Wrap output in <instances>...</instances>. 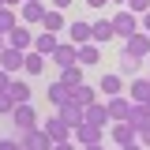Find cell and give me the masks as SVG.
<instances>
[{
    "label": "cell",
    "mask_w": 150,
    "mask_h": 150,
    "mask_svg": "<svg viewBox=\"0 0 150 150\" xmlns=\"http://www.w3.org/2000/svg\"><path fill=\"white\" fill-rule=\"evenodd\" d=\"M56 116H60L68 128H75V124H83V105H75L71 98H68L64 105H56Z\"/></svg>",
    "instance_id": "9a60e30c"
},
{
    "label": "cell",
    "mask_w": 150,
    "mask_h": 150,
    "mask_svg": "<svg viewBox=\"0 0 150 150\" xmlns=\"http://www.w3.org/2000/svg\"><path fill=\"white\" fill-rule=\"evenodd\" d=\"M23 49H11V45H4V49H0V68H4V71L8 75H15V71H23Z\"/></svg>",
    "instance_id": "30bf717a"
},
{
    "label": "cell",
    "mask_w": 150,
    "mask_h": 150,
    "mask_svg": "<svg viewBox=\"0 0 150 150\" xmlns=\"http://www.w3.org/2000/svg\"><path fill=\"white\" fill-rule=\"evenodd\" d=\"M71 101H75V105H83V109H86V105H94V101H98V90L83 83V86H75V90H71Z\"/></svg>",
    "instance_id": "484cf974"
},
{
    "label": "cell",
    "mask_w": 150,
    "mask_h": 150,
    "mask_svg": "<svg viewBox=\"0 0 150 150\" xmlns=\"http://www.w3.org/2000/svg\"><path fill=\"white\" fill-rule=\"evenodd\" d=\"M128 98L131 101H150V75H135L128 83Z\"/></svg>",
    "instance_id": "e0dca14e"
},
{
    "label": "cell",
    "mask_w": 150,
    "mask_h": 150,
    "mask_svg": "<svg viewBox=\"0 0 150 150\" xmlns=\"http://www.w3.org/2000/svg\"><path fill=\"white\" fill-rule=\"evenodd\" d=\"M105 109H109V124H112V120H128V112H131V98H124V94H112L109 101H105Z\"/></svg>",
    "instance_id": "8fae6325"
},
{
    "label": "cell",
    "mask_w": 150,
    "mask_h": 150,
    "mask_svg": "<svg viewBox=\"0 0 150 150\" xmlns=\"http://www.w3.org/2000/svg\"><path fill=\"white\" fill-rule=\"evenodd\" d=\"M124 56H135V60H146L150 56V34L135 30L131 38H124Z\"/></svg>",
    "instance_id": "5b68a950"
},
{
    "label": "cell",
    "mask_w": 150,
    "mask_h": 150,
    "mask_svg": "<svg viewBox=\"0 0 150 150\" xmlns=\"http://www.w3.org/2000/svg\"><path fill=\"white\" fill-rule=\"evenodd\" d=\"M60 83H64L68 90L83 86V68H79V64H71V68H60Z\"/></svg>",
    "instance_id": "d4e9b609"
},
{
    "label": "cell",
    "mask_w": 150,
    "mask_h": 150,
    "mask_svg": "<svg viewBox=\"0 0 150 150\" xmlns=\"http://www.w3.org/2000/svg\"><path fill=\"white\" fill-rule=\"evenodd\" d=\"M8 94H11V101H15V105H30V83H26V79H11Z\"/></svg>",
    "instance_id": "44dd1931"
},
{
    "label": "cell",
    "mask_w": 150,
    "mask_h": 150,
    "mask_svg": "<svg viewBox=\"0 0 150 150\" xmlns=\"http://www.w3.org/2000/svg\"><path fill=\"white\" fill-rule=\"evenodd\" d=\"M8 86H11V75H8L4 68H0V90H8Z\"/></svg>",
    "instance_id": "836d02e7"
},
{
    "label": "cell",
    "mask_w": 150,
    "mask_h": 150,
    "mask_svg": "<svg viewBox=\"0 0 150 150\" xmlns=\"http://www.w3.org/2000/svg\"><path fill=\"white\" fill-rule=\"evenodd\" d=\"M146 75H150V68H146Z\"/></svg>",
    "instance_id": "f6af8a7d"
},
{
    "label": "cell",
    "mask_w": 150,
    "mask_h": 150,
    "mask_svg": "<svg viewBox=\"0 0 150 150\" xmlns=\"http://www.w3.org/2000/svg\"><path fill=\"white\" fill-rule=\"evenodd\" d=\"M11 120H15V135H23V131H30V128L41 124L34 105H15V109H11Z\"/></svg>",
    "instance_id": "8992f818"
},
{
    "label": "cell",
    "mask_w": 150,
    "mask_h": 150,
    "mask_svg": "<svg viewBox=\"0 0 150 150\" xmlns=\"http://www.w3.org/2000/svg\"><path fill=\"white\" fill-rule=\"evenodd\" d=\"M98 90L105 94V98H112V94H124V79H120V75H101Z\"/></svg>",
    "instance_id": "7402d4cb"
},
{
    "label": "cell",
    "mask_w": 150,
    "mask_h": 150,
    "mask_svg": "<svg viewBox=\"0 0 150 150\" xmlns=\"http://www.w3.org/2000/svg\"><path fill=\"white\" fill-rule=\"evenodd\" d=\"M83 124H94V128H109V109L101 105V101H94L83 109Z\"/></svg>",
    "instance_id": "4fadbf2b"
},
{
    "label": "cell",
    "mask_w": 150,
    "mask_h": 150,
    "mask_svg": "<svg viewBox=\"0 0 150 150\" xmlns=\"http://www.w3.org/2000/svg\"><path fill=\"white\" fill-rule=\"evenodd\" d=\"M109 4H116V8H124V4H128V0H109Z\"/></svg>",
    "instance_id": "b9f144b4"
},
{
    "label": "cell",
    "mask_w": 150,
    "mask_h": 150,
    "mask_svg": "<svg viewBox=\"0 0 150 150\" xmlns=\"http://www.w3.org/2000/svg\"><path fill=\"white\" fill-rule=\"evenodd\" d=\"M105 41H112V23L109 19L90 23V45H105Z\"/></svg>",
    "instance_id": "d6986e66"
},
{
    "label": "cell",
    "mask_w": 150,
    "mask_h": 150,
    "mask_svg": "<svg viewBox=\"0 0 150 150\" xmlns=\"http://www.w3.org/2000/svg\"><path fill=\"white\" fill-rule=\"evenodd\" d=\"M41 15H45V4L41 0H23L19 4V23L30 26V23H41Z\"/></svg>",
    "instance_id": "7c38bea8"
},
{
    "label": "cell",
    "mask_w": 150,
    "mask_h": 150,
    "mask_svg": "<svg viewBox=\"0 0 150 150\" xmlns=\"http://www.w3.org/2000/svg\"><path fill=\"white\" fill-rule=\"evenodd\" d=\"M98 60H101V45H90V41L86 45H75V64L79 68H94Z\"/></svg>",
    "instance_id": "5bb4252c"
},
{
    "label": "cell",
    "mask_w": 150,
    "mask_h": 150,
    "mask_svg": "<svg viewBox=\"0 0 150 150\" xmlns=\"http://www.w3.org/2000/svg\"><path fill=\"white\" fill-rule=\"evenodd\" d=\"M139 26H143V34H150V11H143V15H139Z\"/></svg>",
    "instance_id": "d6a6232c"
},
{
    "label": "cell",
    "mask_w": 150,
    "mask_h": 150,
    "mask_svg": "<svg viewBox=\"0 0 150 150\" xmlns=\"http://www.w3.org/2000/svg\"><path fill=\"white\" fill-rule=\"evenodd\" d=\"M0 150H23V146H19V139H0Z\"/></svg>",
    "instance_id": "1f68e13d"
},
{
    "label": "cell",
    "mask_w": 150,
    "mask_h": 150,
    "mask_svg": "<svg viewBox=\"0 0 150 150\" xmlns=\"http://www.w3.org/2000/svg\"><path fill=\"white\" fill-rule=\"evenodd\" d=\"M116 150H143V146H139V139H135V143H128V146H116Z\"/></svg>",
    "instance_id": "ab89813d"
},
{
    "label": "cell",
    "mask_w": 150,
    "mask_h": 150,
    "mask_svg": "<svg viewBox=\"0 0 150 150\" xmlns=\"http://www.w3.org/2000/svg\"><path fill=\"white\" fill-rule=\"evenodd\" d=\"M4 45H8V38H4V34H0V49H4Z\"/></svg>",
    "instance_id": "7bdbcfd3"
},
{
    "label": "cell",
    "mask_w": 150,
    "mask_h": 150,
    "mask_svg": "<svg viewBox=\"0 0 150 150\" xmlns=\"http://www.w3.org/2000/svg\"><path fill=\"white\" fill-rule=\"evenodd\" d=\"M109 23H112V38H131L135 26H139V15H131L128 8H120L116 15H109Z\"/></svg>",
    "instance_id": "7a4b0ae2"
},
{
    "label": "cell",
    "mask_w": 150,
    "mask_h": 150,
    "mask_svg": "<svg viewBox=\"0 0 150 150\" xmlns=\"http://www.w3.org/2000/svg\"><path fill=\"white\" fill-rule=\"evenodd\" d=\"M11 109H15L11 94H8V90H0V112H4V116H11Z\"/></svg>",
    "instance_id": "4dcf8cb0"
},
{
    "label": "cell",
    "mask_w": 150,
    "mask_h": 150,
    "mask_svg": "<svg viewBox=\"0 0 150 150\" xmlns=\"http://www.w3.org/2000/svg\"><path fill=\"white\" fill-rule=\"evenodd\" d=\"M124 8H128L131 15H143V11H150V0H128Z\"/></svg>",
    "instance_id": "f546056e"
},
{
    "label": "cell",
    "mask_w": 150,
    "mask_h": 150,
    "mask_svg": "<svg viewBox=\"0 0 150 150\" xmlns=\"http://www.w3.org/2000/svg\"><path fill=\"white\" fill-rule=\"evenodd\" d=\"M49 60H53L56 68H71V64H75V45H71V41H68V45L56 41V49L49 53Z\"/></svg>",
    "instance_id": "2e32d148"
},
{
    "label": "cell",
    "mask_w": 150,
    "mask_h": 150,
    "mask_svg": "<svg viewBox=\"0 0 150 150\" xmlns=\"http://www.w3.org/2000/svg\"><path fill=\"white\" fill-rule=\"evenodd\" d=\"M128 124L135 128V135L150 128V101H131V112H128Z\"/></svg>",
    "instance_id": "52a82bcc"
},
{
    "label": "cell",
    "mask_w": 150,
    "mask_h": 150,
    "mask_svg": "<svg viewBox=\"0 0 150 150\" xmlns=\"http://www.w3.org/2000/svg\"><path fill=\"white\" fill-rule=\"evenodd\" d=\"M68 41H71V45H86V41H90V23L71 19V23H68Z\"/></svg>",
    "instance_id": "ac0fdd59"
},
{
    "label": "cell",
    "mask_w": 150,
    "mask_h": 150,
    "mask_svg": "<svg viewBox=\"0 0 150 150\" xmlns=\"http://www.w3.org/2000/svg\"><path fill=\"white\" fill-rule=\"evenodd\" d=\"M45 94H49V101H53V105H64V101L71 98V90H68L60 79H56V83H49V90H45Z\"/></svg>",
    "instance_id": "83f0119b"
},
{
    "label": "cell",
    "mask_w": 150,
    "mask_h": 150,
    "mask_svg": "<svg viewBox=\"0 0 150 150\" xmlns=\"http://www.w3.org/2000/svg\"><path fill=\"white\" fill-rule=\"evenodd\" d=\"M53 150H79V146H75L71 139H68V143H56V146H53Z\"/></svg>",
    "instance_id": "74e56055"
},
{
    "label": "cell",
    "mask_w": 150,
    "mask_h": 150,
    "mask_svg": "<svg viewBox=\"0 0 150 150\" xmlns=\"http://www.w3.org/2000/svg\"><path fill=\"white\" fill-rule=\"evenodd\" d=\"M139 146H143V150L150 146V128H146V131H139Z\"/></svg>",
    "instance_id": "d590c367"
},
{
    "label": "cell",
    "mask_w": 150,
    "mask_h": 150,
    "mask_svg": "<svg viewBox=\"0 0 150 150\" xmlns=\"http://www.w3.org/2000/svg\"><path fill=\"white\" fill-rule=\"evenodd\" d=\"M79 150H109V143H90V146H79Z\"/></svg>",
    "instance_id": "f35d334b"
},
{
    "label": "cell",
    "mask_w": 150,
    "mask_h": 150,
    "mask_svg": "<svg viewBox=\"0 0 150 150\" xmlns=\"http://www.w3.org/2000/svg\"><path fill=\"white\" fill-rule=\"evenodd\" d=\"M105 4H109V0H86V8H94V11H101Z\"/></svg>",
    "instance_id": "8d00e7d4"
},
{
    "label": "cell",
    "mask_w": 150,
    "mask_h": 150,
    "mask_svg": "<svg viewBox=\"0 0 150 150\" xmlns=\"http://www.w3.org/2000/svg\"><path fill=\"white\" fill-rule=\"evenodd\" d=\"M105 139H109L112 146H128V143H135L139 135H135V128H131L128 120H112L109 128H105Z\"/></svg>",
    "instance_id": "6da1fadb"
},
{
    "label": "cell",
    "mask_w": 150,
    "mask_h": 150,
    "mask_svg": "<svg viewBox=\"0 0 150 150\" xmlns=\"http://www.w3.org/2000/svg\"><path fill=\"white\" fill-rule=\"evenodd\" d=\"M19 4H23V0H4V8H15V11H19Z\"/></svg>",
    "instance_id": "60d3db41"
},
{
    "label": "cell",
    "mask_w": 150,
    "mask_h": 150,
    "mask_svg": "<svg viewBox=\"0 0 150 150\" xmlns=\"http://www.w3.org/2000/svg\"><path fill=\"white\" fill-rule=\"evenodd\" d=\"M0 8H4V0H0Z\"/></svg>",
    "instance_id": "ee69618b"
},
{
    "label": "cell",
    "mask_w": 150,
    "mask_h": 150,
    "mask_svg": "<svg viewBox=\"0 0 150 150\" xmlns=\"http://www.w3.org/2000/svg\"><path fill=\"white\" fill-rule=\"evenodd\" d=\"M19 26V11L15 8H0V34L8 38V30H15Z\"/></svg>",
    "instance_id": "4316f807"
},
{
    "label": "cell",
    "mask_w": 150,
    "mask_h": 150,
    "mask_svg": "<svg viewBox=\"0 0 150 150\" xmlns=\"http://www.w3.org/2000/svg\"><path fill=\"white\" fill-rule=\"evenodd\" d=\"M38 56H45L49 60V53L56 49V34H49V30H41V34H34V45H30Z\"/></svg>",
    "instance_id": "ffe728a7"
},
{
    "label": "cell",
    "mask_w": 150,
    "mask_h": 150,
    "mask_svg": "<svg viewBox=\"0 0 150 150\" xmlns=\"http://www.w3.org/2000/svg\"><path fill=\"white\" fill-rule=\"evenodd\" d=\"M139 68H143V60H135V56H124V53H120V75L135 79V75H139Z\"/></svg>",
    "instance_id": "f1b7e54d"
},
{
    "label": "cell",
    "mask_w": 150,
    "mask_h": 150,
    "mask_svg": "<svg viewBox=\"0 0 150 150\" xmlns=\"http://www.w3.org/2000/svg\"><path fill=\"white\" fill-rule=\"evenodd\" d=\"M15 139H19V146H23V150H53V139L41 131V124L30 128V131H23V135H15Z\"/></svg>",
    "instance_id": "277c9868"
},
{
    "label": "cell",
    "mask_w": 150,
    "mask_h": 150,
    "mask_svg": "<svg viewBox=\"0 0 150 150\" xmlns=\"http://www.w3.org/2000/svg\"><path fill=\"white\" fill-rule=\"evenodd\" d=\"M71 4H75V0H53V8H56V11H68Z\"/></svg>",
    "instance_id": "e575fe53"
},
{
    "label": "cell",
    "mask_w": 150,
    "mask_h": 150,
    "mask_svg": "<svg viewBox=\"0 0 150 150\" xmlns=\"http://www.w3.org/2000/svg\"><path fill=\"white\" fill-rule=\"evenodd\" d=\"M23 71H26V75H41V71H45V56H38L34 49H26V56H23Z\"/></svg>",
    "instance_id": "603a6c76"
},
{
    "label": "cell",
    "mask_w": 150,
    "mask_h": 150,
    "mask_svg": "<svg viewBox=\"0 0 150 150\" xmlns=\"http://www.w3.org/2000/svg\"><path fill=\"white\" fill-rule=\"evenodd\" d=\"M41 131H45V135L53 139V146H56V143H68V139H71V128H68V124H64L60 116H49V120L41 124Z\"/></svg>",
    "instance_id": "ba28073f"
},
{
    "label": "cell",
    "mask_w": 150,
    "mask_h": 150,
    "mask_svg": "<svg viewBox=\"0 0 150 150\" xmlns=\"http://www.w3.org/2000/svg\"><path fill=\"white\" fill-rule=\"evenodd\" d=\"M60 26H64V11H56V8H45V15H41V30L56 34Z\"/></svg>",
    "instance_id": "cb8c5ba5"
},
{
    "label": "cell",
    "mask_w": 150,
    "mask_h": 150,
    "mask_svg": "<svg viewBox=\"0 0 150 150\" xmlns=\"http://www.w3.org/2000/svg\"><path fill=\"white\" fill-rule=\"evenodd\" d=\"M8 45H11V49H23V53H26V49L34 45V30H30L26 23H19L15 30H8Z\"/></svg>",
    "instance_id": "9c48e42d"
},
{
    "label": "cell",
    "mask_w": 150,
    "mask_h": 150,
    "mask_svg": "<svg viewBox=\"0 0 150 150\" xmlns=\"http://www.w3.org/2000/svg\"><path fill=\"white\" fill-rule=\"evenodd\" d=\"M71 143H75V146L105 143V128H94V124H75V128H71Z\"/></svg>",
    "instance_id": "3957f363"
}]
</instances>
